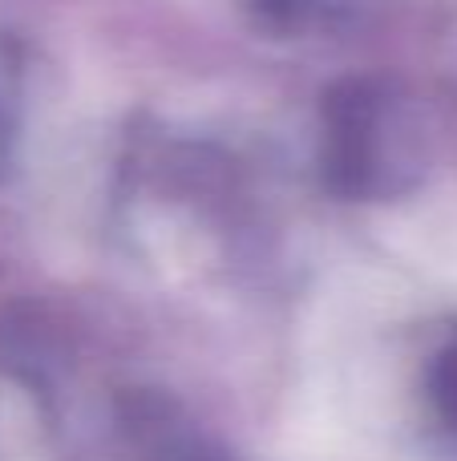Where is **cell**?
Returning <instances> with one entry per match:
<instances>
[{"label": "cell", "mask_w": 457, "mask_h": 461, "mask_svg": "<svg viewBox=\"0 0 457 461\" xmlns=\"http://www.w3.org/2000/svg\"><path fill=\"white\" fill-rule=\"evenodd\" d=\"M434 405L442 413V421L457 433V344L442 352L434 368Z\"/></svg>", "instance_id": "obj_1"}]
</instances>
